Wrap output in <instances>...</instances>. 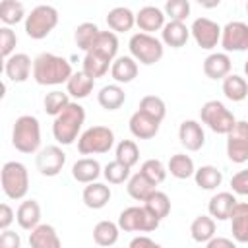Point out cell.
<instances>
[{
    "label": "cell",
    "instance_id": "obj_1",
    "mask_svg": "<svg viewBox=\"0 0 248 248\" xmlns=\"http://www.w3.org/2000/svg\"><path fill=\"white\" fill-rule=\"evenodd\" d=\"M74 76L72 64L58 54L52 52H41L33 60V79L39 85H60L68 83V79Z\"/></svg>",
    "mask_w": 248,
    "mask_h": 248
},
{
    "label": "cell",
    "instance_id": "obj_2",
    "mask_svg": "<svg viewBox=\"0 0 248 248\" xmlns=\"http://www.w3.org/2000/svg\"><path fill=\"white\" fill-rule=\"evenodd\" d=\"M85 122V108L79 103H70L52 122V136L60 145H72L79 140Z\"/></svg>",
    "mask_w": 248,
    "mask_h": 248
},
{
    "label": "cell",
    "instance_id": "obj_3",
    "mask_svg": "<svg viewBox=\"0 0 248 248\" xmlns=\"http://www.w3.org/2000/svg\"><path fill=\"white\" fill-rule=\"evenodd\" d=\"M12 145L25 155L39 153L41 149V124L33 114H21L14 122L12 130Z\"/></svg>",
    "mask_w": 248,
    "mask_h": 248
},
{
    "label": "cell",
    "instance_id": "obj_4",
    "mask_svg": "<svg viewBox=\"0 0 248 248\" xmlns=\"http://www.w3.org/2000/svg\"><path fill=\"white\" fill-rule=\"evenodd\" d=\"M2 192L10 200H23L29 192V172L27 167L19 161H8L0 170Z\"/></svg>",
    "mask_w": 248,
    "mask_h": 248
},
{
    "label": "cell",
    "instance_id": "obj_5",
    "mask_svg": "<svg viewBox=\"0 0 248 248\" xmlns=\"http://www.w3.org/2000/svg\"><path fill=\"white\" fill-rule=\"evenodd\" d=\"M128 48H130V56L143 66H151V64L159 62L165 52L161 39H157L155 35H149V33H141V31L134 33L130 37Z\"/></svg>",
    "mask_w": 248,
    "mask_h": 248
},
{
    "label": "cell",
    "instance_id": "obj_6",
    "mask_svg": "<svg viewBox=\"0 0 248 248\" xmlns=\"http://www.w3.org/2000/svg\"><path fill=\"white\" fill-rule=\"evenodd\" d=\"M56 25H58V12L54 6H48V4L35 6L25 17V33L35 41L48 37Z\"/></svg>",
    "mask_w": 248,
    "mask_h": 248
},
{
    "label": "cell",
    "instance_id": "obj_7",
    "mask_svg": "<svg viewBox=\"0 0 248 248\" xmlns=\"http://www.w3.org/2000/svg\"><path fill=\"white\" fill-rule=\"evenodd\" d=\"M200 118L202 122L215 134H229L232 130V126L236 124V118L234 114L217 99H211V101H205L200 108Z\"/></svg>",
    "mask_w": 248,
    "mask_h": 248
},
{
    "label": "cell",
    "instance_id": "obj_8",
    "mask_svg": "<svg viewBox=\"0 0 248 248\" xmlns=\"http://www.w3.org/2000/svg\"><path fill=\"white\" fill-rule=\"evenodd\" d=\"M114 145V132L108 126H91L81 132L78 140V151L81 155H101L108 153Z\"/></svg>",
    "mask_w": 248,
    "mask_h": 248
},
{
    "label": "cell",
    "instance_id": "obj_9",
    "mask_svg": "<svg viewBox=\"0 0 248 248\" xmlns=\"http://www.w3.org/2000/svg\"><path fill=\"white\" fill-rule=\"evenodd\" d=\"M159 219H155L143 205H130L120 211L118 227L124 232H151L159 227Z\"/></svg>",
    "mask_w": 248,
    "mask_h": 248
},
{
    "label": "cell",
    "instance_id": "obj_10",
    "mask_svg": "<svg viewBox=\"0 0 248 248\" xmlns=\"http://www.w3.org/2000/svg\"><path fill=\"white\" fill-rule=\"evenodd\" d=\"M227 157L242 165L248 161V122L246 120H236L232 130L227 134Z\"/></svg>",
    "mask_w": 248,
    "mask_h": 248
},
{
    "label": "cell",
    "instance_id": "obj_11",
    "mask_svg": "<svg viewBox=\"0 0 248 248\" xmlns=\"http://www.w3.org/2000/svg\"><path fill=\"white\" fill-rule=\"evenodd\" d=\"M221 31H223V27L209 17H198V19H194V23L190 27V33H192L196 45L203 50H211L217 46V43H221Z\"/></svg>",
    "mask_w": 248,
    "mask_h": 248
},
{
    "label": "cell",
    "instance_id": "obj_12",
    "mask_svg": "<svg viewBox=\"0 0 248 248\" xmlns=\"http://www.w3.org/2000/svg\"><path fill=\"white\" fill-rule=\"evenodd\" d=\"M221 46L227 54L248 50V23L229 21L221 31Z\"/></svg>",
    "mask_w": 248,
    "mask_h": 248
},
{
    "label": "cell",
    "instance_id": "obj_13",
    "mask_svg": "<svg viewBox=\"0 0 248 248\" xmlns=\"http://www.w3.org/2000/svg\"><path fill=\"white\" fill-rule=\"evenodd\" d=\"M64 163H66V153L58 145H46L35 157L37 170L43 176H56L62 170Z\"/></svg>",
    "mask_w": 248,
    "mask_h": 248
},
{
    "label": "cell",
    "instance_id": "obj_14",
    "mask_svg": "<svg viewBox=\"0 0 248 248\" xmlns=\"http://www.w3.org/2000/svg\"><path fill=\"white\" fill-rule=\"evenodd\" d=\"M4 74L14 83H23L33 74V60L25 52H14L8 60H4Z\"/></svg>",
    "mask_w": 248,
    "mask_h": 248
},
{
    "label": "cell",
    "instance_id": "obj_15",
    "mask_svg": "<svg viewBox=\"0 0 248 248\" xmlns=\"http://www.w3.org/2000/svg\"><path fill=\"white\" fill-rule=\"evenodd\" d=\"M178 140L186 151H200L205 143V132L198 120H182L178 126Z\"/></svg>",
    "mask_w": 248,
    "mask_h": 248
},
{
    "label": "cell",
    "instance_id": "obj_16",
    "mask_svg": "<svg viewBox=\"0 0 248 248\" xmlns=\"http://www.w3.org/2000/svg\"><path fill=\"white\" fill-rule=\"evenodd\" d=\"M165 12L157 6H143L136 14V25L140 27L141 33L153 35L155 31H163L165 27Z\"/></svg>",
    "mask_w": 248,
    "mask_h": 248
},
{
    "label": "cell",
    "instance_id": "obj_17",
    "mask_svg": "<svg viewBox=\"0 0 248 248\" xmlns=\"http://www.w3.org/2000/svg\"><path fill=\"white\" fill-rule=\"evenodd\" d=\"M159 126H161V122H157L155 118L147 116L141 110H136L130 116V122H128V128H130L132 136L138 138V140H151V138H155L157 132H159Z\"/></svg>",
    "mask_w": 248,
    "mask_h": 248
},
{
    "label": "cell",
    "instance_id": "obj_18",
    "mask_svg": "<svg viewBox=\"0 0 248 248\" xmlns=\"http://www.w3.org/2000/svg\"><path fill=\"white\" fill-rule=\"evenodd\" d=\"M236 203H238V200L232 192H217L215 196H211V200L207 203L209 217H213L217 221H227Z\"/></svg>",
    "mask_w": 248,
    "mask_h": 248
},
{
    "label": "cell",
    "instance_id": "obj_19",
    "mask_svg": "<svg viewBox=\"0 0 248 248\" xmlns=\"http://www.w3.org/2000/svg\"><path fill=\"white\" fill-rule=\"evenodd\" d=\"M101 174H103L101 163L93 157H81L72 165V176H74V180H78L81 184L97 182V178Z\"/></svg>",
    "mask_w": 248,
    "mask_h": 248
},
{
    "label": "cell",
    "instance_id": "obj_20",
    "mask_svg": "<svg viewBox=\"0 0 248 248\" xmlns=\"http://www.w3.org/2000/svg\"><path fill=\"white\" fill-rule=\"evenodd\" d=\"M232 70V62L227 52H211L203 60V74L209 79H225Z\"/></svg>",
    "mask_w": 248,
    "mask_h": 248
},
{
    "label": "cell",
    "instance_id": "obj_21",
    "mask_svg": "<svg viewBox=\"0 0 248 248\" xmlns=\"http://www.w3.org/2000/svg\"><path fill=\"white\" fill-rule=\"evenodd\" d=\"M110 196H112L110 186H107L103 182H91L81 192V200H83L85 207H89V209H103L110 202Z\"/></svg>",
    "mask_w": 248,
    "mask_h": 248
},
{
    "label": "cell",
    "instance_id": "obj_22",
    "mask_svg": "<svg viewBox=\"0 0 248 248\" xmlns=\"http://www.w3.org/2000/svg\"><path fill=\"white\" fill-rule=\"evenodd\" d=\"M29 246L31 248H62V240L52 225L41 223L37 229L29 232Z\"/></svg>",
    "mask_w": 248,
    "mask_h": 248
},
{
    "label": "cell",
    "instance_id": "obj_23",
    "mask_svg": "<svg viewBox=\"0 0 248 248\" xmlns=\"http://www.w3.org/2000/svg\"><path fill=\"white\" fill-rule=\"evenodd\" d=\"M231 232H232V240L246 244L248 242V203L246 202H238L231 213Z\"/></svg>",
    "mask_w": 248,
    "mask_h": 248
},
{
    "label": "cell",
    "instance_id": "obj_24",
    "mask_svg": "<svg viewBox=\"0 0 248 248\" xmlns=\"http://www.w3.org/2000/svg\"><path fill=\"white\" fill-rule=\"evenodd\" d=\"M190 27H186V23L180 21H167L163 31H161V43L170 46V48H180L188 43L190 39Z\"/></svg>",
    "mask_w": 248,
    "mask_h": 248
},
{
    "label": "cell",
    "instance_id": "obj_25",
    "mask_svg": "<svg viewBox=\"0 0 248 248\" xmlns=\"http://www.w3.org/2000/svg\"><path fill=\"white\" fill-rule=\"evenodd\" d=\"M16 221L21 229L33 231L41 225V205L37 200H23L16 211Z\"/></svg>",
    "mask_w": 248,
    "mask_h": 248
},
{
    "label": "cell",
    "instance_id": "obj_26",
    "mask_svg": "<svg viewBox=\"0 0 248 248\" xmlns=\"http://www.w3.org/2000/svg\"><path fill=\"white\" fill-rule=\"evenodd\" d=\"M107 25L112 33L132 31V27L136 25V14L126 6H116L107 14Z\"/></svg>",
    "mask_w": 248,
    "mask_h": 248
},
{
    "label": "cell",
    "instance_id": "obj_27",
    "mask_svg": "<svg viewBox=\"0 0 248 248\" xmlns=\"http://www.w3.org/2000/svg\"><path fill=\"white\" fill-rule=\"evenodd\" d=\"M110 76L118 85L130 83L138 76V62L132 56H116V60L110 66Z\"/></svg>",
    "mask_w": 248,
    "mask_h": 248
},
{
    "label": "cell",
    "instance_id": "obj_28",
    "mask_svg": "<svg viewBox=\"0 0 248 248\" xmlns=\"http://www.w3.org/2000/svg\"><path fill=\"white\" fill-rule=\"evenodd\" d=\"M97 101L105 110H118L126 103V93L118 83H108L99 89Z\"/></svg>",
    "mask_w": 248,
    "mask_h": 248
},
{
    "label": "cell",
    "instance_id": "obj_29",
    "mask_svg": "<svg viewBox=\"0 0 248 248\" xmlns=\"http://www.w3.org/2000/svg\"><path fill=\"white\" fill-rule=\"evenodd\" d=\"M89 52L99 54V56H103L108 62H114L116 60V54H118V37H116V33H112V31H101L99 37H97V41H95V45H93V48Z\"/></svg>",
    "mask_w": 248,
    "mask_h": 248
},
{
    "label": "cell",
    "instance_id": "obj_30",
    "mask_svg": "<svg viewBox=\"0 0 248 248\" xmlns=\"http://www.w3.org/2000/svg\"><path fill=\"white\" fill-rule=\"evenodd\" d=\"M93 87H95V79L89 78L85 72L79 70V72H74V76L68 79L66 93L70 97H74V99H85V97L91 95Z\"/></svg>",
    "mask_w": 248,
    "mask_h": 248
},
{
    "label": "cell",
    "instance_id": "obj_31",
    "mask_svg": "<svg viewBox=\"0 0 248 248\" xmlns=\"http://www.w3.org/2000/svg\"><path fill=\"white\" fill-rule=\"evenodd\" d=\"M118 234H120V227L118 223H112V221H99L95 227H93V240L95 244L103 246V248H110L116 244L118 240Z\"/></svg>",
    "mask_w": 248,
    "mask_h": 248
},
{
    "label": "cell",
    "instance_id": "obj_32",
    "mask_svg": "<svg viewBox=\"0 0 248 248\" xmlns=\"http://www.w3.org/2000/svg\"><path fill=\"white\" fill-rule=\"evenodd\" d=\"M223 93L229 101L240 103L248 97V81L238 74H229L223 79Z\"/></svg>",
    "mask_w": 248,
    "mask_h": 248
},
{
    "label": "cell",
    "instance_id": "obj_33",
    "mask_svg": "<svg viewBox=\"0 0 248 248\" xmlns=\"http://www.w3.org/2000/svg\"><path fill=\"white\" fill-rule=\"evenodd\" d=\"M167 170L170 172V176H174V178H178V180H186V178L194 176L196 165H194V161H192L190 155H186V153H174V155L169 159Z\"/></svg>",
    "mask_w": 248,
    "mask_h": 248
},
{
    "label": "cell",
    "instance_id": "obj_34",
    "mask_svg": "<svg viewBox=\"0 0 248 248\" xmlns=\"http://www.w3.org/2000/svg\"><path fill=\"white\" fill-rule=\"evenodd\" d=\"M126 190H128L130 198H134L136 202H145V200L157 190V186H155L153 182H149V180L138 170V172L132 174L130 180L126 182Z\"/></svg>",
    "mask_w": 248,
    "mask_h": 248
},
{
    "label": "cell",
    "instance_id": "obj_35",
    "mask_svg": "<svg viewBox=\"0 0 248 248\" xmlns=\"http://www.w3.org/2000/svg\"><path fill=\"white\" fill-rule=\"evenodd\" d=\"M99 33H101V29L97 27V23L83 21V23H79V25L76 27L74 41H76L78 48H79V50H83V52L87 54V52L93 48V45H95V41H97Z\"/></svg>",
    "mask_w": 248,
    "mask_h": 248
},
{
    "label": "cell",
    "instance_id": "obj_36",
    "mask_svg": "<svg viewBox=\"0 0 248 248\" xmlns=\"http://www.w3.org/2000/svg\"><path fill=\"white\" fill-rule=\"evenodd\" d=\"M190 236L200 244H207L215 236V219L209 215H198L190 225Z\"/></svg>",
    "mask_w": 248,
    "mask_h": 248
},
{
    "label": "cell",
    "instance_id": "obj_37",
    "mask_svg": "<svg viewBox=\"0 0 248 248\" xmlns=\"http://www.w3.org/2000/svg\"><path fill=\"white\" fill-rule=\"evenodd\" d=\"M194 180L202 190H215L223 182V172L213 165H202L200 169H196Z\"/></svg>",
    "mask_w": 248,
    "mask_h": 248
},
{
    "label": "cell",
    "instance_id": "obj_38",
    "mask_svg": "<svg viewBox=\"0 0 248 248\" xmlns=\"http://www.w3.org/2000/svg\"><path fill=\"white\" fill-rule=\"evenodd\" d=\"M143 207H145L155 219L163 221V219L170 213V200H169V196H167L165 192L155 190V192L143 202Z\"/></svg>",
    "mask_w": 248,
    "mask_h": 248
},
{
    "label": "cell",
    "instance_id": "obj_39",
    "mask_svg": "<svg viewBox=\"0 0 248 248\" xmlns=\"http://www.w3.org/2000/svg\"><path fill=\"white\" fill-rule=\"evenodd\" d=\"M25 16V6L17 0H2L0 2V19L2 23H6V27L19 23Z\"/></svg>",
    "mask_w": 248,
    "mask_h": 248
},
{
    "label": "cell",
    "instance_id": "obj_40",
    "mask_svg": "<svg viewBox=\"0 0 248 248\" xmlns=\"http://www.w3.org/2000/svg\"><path fill=\"white\" fill-rule=\"evenodd\" d=\"M110 66H112V62L105 60L103 56L93 54V52H87L83 56V62H81V72H85L89 78L97 79V78H103L108 72Z\"/></svg>",
    "mask_w": 248,
    "mask_h": 248
},
{
    "label": "cell",
    "instance_id": "obj_41",
    "mask_svg": "<svg viewBox=\"0 0 248 248\" xmlns=\"http://www.w3.org/2000/svg\"><path fill=\"white\" fill-rule=\"evenodd\" d=\"M70 103H72V101H70V95H68L66 91H60V89H54V91L46 93L45 99H43L45 112L50 114V116H54V118H56Z\"/></svg>",
    "mask_w": 248,
    "mask_h": 248
},
{
    "label": "cell",
    "instance_id": "obj_42",
    "mask_svg": "<svg viewBox=\"0 0 248 248\" xmlns=\"http://www.w3.org/2000/svg\"><path fill=\"white\" fill-rule=\"evenodd\" d=\"M138 110L145 112L147 116L155 118L157 122H163V118L167 116V105H165V101H163L161 97H157V95H145V97H141Z\"/></svg>",
    "mask_w": 248,
    "mask_h": 248
},
{
    "label": "cell",
    "instance_id": "obj_43",
    "mask_svg": "<svg viewBox=\"0 0 248 248\" xmlns=\"http://www.w3.org/2000/svg\"><path fill=\"white\" fill-rule=\"evenodd\" d=\"M116 161L124 163L126 167H134L138 161H140V149H138V143L134 140H120L118 145H116Z\"/></svg>",
    "mask_w": 248,
    "mask_h": 248
},
{
    "label": "cell",
    "instance_id": "obj_44",
    "mask_svg": "<svg viewBox=\"0 0 248 248\" xmlns=\"http://www.w3.org/2000/svg\"><path fill=\"white\" fill-rule=\"evenodd\" d=\"M140 172L149 180V182H153L155 186H159L165 178H167V167L163 165V161H159V159H147V161H143L141 163V167H140Z\"/></svg>",
    "mask_w": 248,
    "mask_h": 248
},
{
    "label": "cell",
    "instance_id": "obj_45",
    "mask_svg": "<svg viewBox=\"0 0 248 248\" xmlns=\"http://www.w3.org/2000/svg\"><path fill=\"white\" fill-rule=\"evenodd\" d=\"M103 176L107 178V182L108 184H124V182H128L130 180V167H126L124 163H120V161H110V163H107L105 165V169H103Z\"/></svg>",
    "mask_w": 248,
    "mask_h": 248
},
{
    "label": "cell",
    "instance_id": "obj_46",
    "mask_svg": "<svg viewBox=\"0 0 248 248\" xmlns=\"http://www.w3.org/2000/svg\"><path fill=\"white\" fill-rule=\"evenodd\" d=\"M165 16L169 17V21H180L184 23L186 17L190 16V2L188 0H169L165 4Z\"/></svg>",
    "mask_w": 248,
    "mask_h": 248
},
{
    "label": "cell",
    "instance_id": "obj_47",
    "mask_svg": "<svg viewBox=\"0 0 248 248\" xmlns=\"http://www.w3.org/2000/svg\"><path fill=\"white\" fill-rule=\"evenodd\" d=\"M17 45V35L12 27H0V54L4 56V60H8L14 54V48Z\"/></svg>",
    "mask_w": 248,
    "mask_h": 248
},
{
    "label": "cell",
    "instance_id": "obj_48",
    "mask_svg": "<svg viewBox=\"0 0 248 248\" xmlns=\"http://www.w3.org/2000/svg\"><path fill=\"white\" fill-rule=\"evenodd\" d=\"M231 188L234 196H248V169H242L236 174H232Z\"/></svg>",
    "mask_w": 248,
    "mask_h": 248
},
{
    "label": "cell",
    "instance_id": "obj_49",
    "mask_svg": "<svg viewBox=\"0 0 248 248\" xmlns=\"http://www.w3.org/2000/svg\"><path fill=\"white\" fill-rule=\"evenodd\" d=\"M0 248H21V236L16 231H2L0 234Z\"/></svg>",
    "mask_w": 248,
    "mask_h": 248
},
{
    "label": "cell",
    "instance_id": "obj_50",
    "mask_svg": "<svg viewBox=\"0 0 248 248\" xmlns=\"http://www.w3.org/2000/svg\"><path fill=\"white\" fill-rule=\"evenodd\" d=\"M14 221H16L14 209H12L8 203H2V205H0V229H2V231H8Z\"/></svg>",
    "mask_w": 248,
    "mask_h": 248
},
{
    "label": "cell",
    "instance_id": "obj_51",
    "mask_svg": "<svg viewBox=\"0 0 248 248\" xmlns=\"http://www.w3.org/2000/svg\"><path fill=\"white\" fill-rule=\"evenodd\" d=\"M128 248H163L159 242H155L153 238L145 236V234H140V236H134L128 244Z\"/></svg>",
    "mask_w": 248,
    "mask_h": 248
},
{
    "label": "cell",
    "instance_id": "obj_52",
    "mask_svg": "<svg viewBox=\"0 0 248 248\" xmlns=\"http://www.w3.org/2000/svg\"><path fill=\"white\" fill-rule=\"evenodd\" d=\"M205 248H236V242L231 240V238H227V236H213L205 244Z\"/></svg>",
    "mask_w": 248,
    "mask_h": 248
},
{
    "label": "cell",
    "instance_id": "obj_53",
    "mask_svg": "<svg viewBox=\"0 0 248 248\" xmlns=\"http://www.w3.org/2000/svg\"><path fill=\"white\" fill-rule=\"evenodd\" d=\"M244 76H246V78H248V60H246V62H244Z\"/></svg>",
    "mask_w": 248,
    "mask_h": 248
},
{
    "label": "cell",
    "instance_id": "obj_54",
    "mask_svg": "<svg viewBox=\"0 0 248 248\" xmlns=\"http://www.w3.org/2000/svg\"><path fill=\"white\" fill-rule=\"evenodd\" d=\"M246 14H248V2H246Z\"/></svg>",
    "mask_w": 248,
    "mask_h": 248
}]
</instances>
